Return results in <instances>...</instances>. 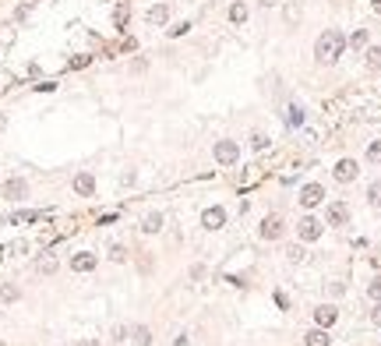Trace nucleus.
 I'll return each instance as SVG.
<instances>
[{
	"instance_id": "nucleus-16",
	"label": "nucleus",
	"mask_w": 381,
	"mask_h": 346,
	"mask_svg": "<svg viewBox=\"0 0 381 346\" xmlns=\"http://www.w3.org/2000/svg\"><path fill=\"white\" fill-rule=\"evenodd\" d=\"M367 68L381 71V46H371V50H367Z\"/></svg>"
},
{
	"instance_id": "nucleus-18",
	"label": "nucleus",
	"mask_w": 381,
	"mask_h": 346,
	"mask_svg": "<svg viewBox=\"0 0 381 346\" xmlns=\"http://www.w3.org/2000/svg\"><path fill=\"white\" fill-rule=\"evenodd\" d=\"M350 46H353V50H360V46H367V32H364V28H357V32L350 36Z\"/></svg>"
},
{
	"instance_id": "nucleus-17",
	"label": "nucleus",
	"mask_w": 381,
	"mask_h": 346,
	"mask_svg": "<svg viewBox=\"0 0 381 346\" xmlns=\"http://www.w3.org/2000/svg\"><path fill=\"white\" fill-rule=\"evenodd\" d=\"M43 219V212H18V215H11V223H39Z\"/></svg>"
},
{
	"instance_id": "nucleus-3",
	"label": "nucleus",
	"mask_w": 381,
	"mask_h": 346,
	"mask_svg": "<svg viewBox=\"0 0 381 346\" xmlns=\"http://www.w3.org/2000/svg\"><path fill=\"white\" fill-rule=\"evenodd\" d=\"M321 198H325V187H321V184H304V187H300V205L314 208Z\"/></svg>"
},
{
	"instance_id": "nucleus-12",
	"label": "nucleus",
	"mask_w": 381,
	"mask_h": 346,
	"mask_svg": "<svg viewBox=\"0 0 381 346\" xmlns=\"http://www.w3.org/2000/svg\"><path fill=\"white\" fill-rule=\"evenodd\" d=\"M71 265H75V272H88V269H95V258L92 255H78Z\"/></svg>"
},
{
	"instance_id": "nucleus-13",
	"label": "nucleus",
	"mask_w": 381,
	"mask_h": 346,
	"mask_svg": "<svg viewBox=\"0 0 381 346\" xmlns=\"http://www.w3.org/2000/svg\"><path fill=\"white\" fill-rule=\"evenodd\" d=\"M166 18H169V7H166V4H159V7L149 11V21H152V25H162Z\"/></svg>"
},
{
	"instance_id": "nucleus-28",
	"label": "nucleus",
	"mask_w": 381,
	"mask_h": 346,
	"mask_svg": "<svg viewBox=\"0 0 381 346\" xmlns=\"http://www.w3.org/2000/svg\"><path fill=\"white\" fill-rule=\"evenodd\" d=\"M374 322H378V325H381V307H378V311H374Z\"/></svg>"
},
{
	"instance_id": "nucleus-1",
	"label": "nucleus",
	"mask_w": 381,
	"mask_h": 346,
	"mask_svg": "<svg viewBox=\"0 0 381 346\" xmlns=\"http://www.w3.org/2000/svg\"><path fill=\"white\" fill-rule=\"evenodd\" d=\"M342 50H346V36H342V32H335V28L321 32V36H318V43H314V57H318L321 64H335V60L342 57Z\"/></svg>"
},
{
	"instance_id": "nucleus-29",
	"label": "nucleus",
	"mask_w": 381,
	"mask_h": 346,
	"mask_svg": "<svg viewBox=\"0 0 381 346\" xmlns=\"http://www.w3.org/2000/svg\"><path fill=\"white\" fill-rule=\"evenodd\" d=\"M261 4H272V0H261Z\"/></svg>"
},
{
	"instance_id": "nucleus-19",
	"label": "nucleus",
	"mask_w": 381,
	"mask_h": 346,
	"mask_svg": "<svg viewBox=\"0 0 381 346\" xmlns=\"http://www.w3.org/2000/svg\"><path fill=\"white\" fill-rule=\"evenodd\" d=\"M142 230H145V233H155V230H162V215H149Z\"/></svg>"
},
{
	"instance_id": "nucleus-21",
	"label": "nucleus",
	"mask_w": 381,
	"mask_h": 346,
	"mask_svg": "<svg viewBox=\"0 0 381 346\" xmlns=\"http://www.w3.org/2000/svg\"><path fill=\"white\" fill-rule=\"evenodd\" d=\"M367 198H371L374 208H381V184H371V187H367Z\"/></svg>"
},
{
	"instance_id": "nucleus-26",
	"label": "nucleus",
	"mask_w": 381,
	"mask_h": 346,
	"mask_svg": "<svg viewBox=\"0 0 381 346\" xmlns=\"http://www.w3.org/2000/svg\"><path fill=\"white\" fill-rule=\"evenodd\" d=\"M0 297H4V300H14L18 293H14V286H4V290H0Z\"/></svg>"
},
{
	"instance_id": "nucleus-11",
	"label": "nucleus",
	"mask_w": 381,
	"mask_h": 346,
	"mask_svg": "<svg viewBox=\"0 0 381 346\" xmlns=\"http://www.w3.org/2000/svg\"><path fill=\"white\" fill-rule=\"evenodd\" d=\"M229 21H233V25H244V21H247V7H244L240 0L229 7Z\"/></svg>"
},
{
	"instance_id": "nucleus-4",
	"label": "nucleus",
	"mask_w": 381,
	"mask_h": 346,
	"mask_svg": "<svg viewBox=\"0 0 381 346\" xmlns=\"http://www.w3.org/2000/svg\"><path fill=\"white\" fill-rule=\"evenodd\" d=\"M201 226H205V230L226 226V212H223V208H205V212H201Z\"/></svg>"
},
{
	"instance_id": "nucleus-23",
	"label": "nucleus",
	"mask_w": 381,
	"mask_h": 346,
	"mask_svg": "<svg viewBox=\"0 0 381 346\" xmlns=\"http://www.w3.org/2000/svg\"><path fill=\"white\" fill-rule=\"evenodd\" d=\"M367 159H371V163H381V141H371V148H367Z\"/></svg>"
},
{
	"instance_id": "nucleus-5",
	"label": "nucleus",
	"mask_w": 381,
	"mask_h": 346,
	"mask_svg": "<svg viewBox=\"0 0 381 346\" xmlns=\"http://www.w3.org/2000/svg\"><path fill=\"white\" fill-rule=\"evenodd\" d=\"M335 180H339V184H350V180H357V163H353V159H342V163L335 166Z\"/></svg>"
},
{
	"instance_id": "nucleus-2",
	"label": "nucleus",
	"mask_w": 381,
	"mask_h": 346,
	"mask_svg": "<svg viewBox=\"0 0 381 346\" xmlns=\"http://www.w3.org/2000/svg\"><path fill=\"white\" fill-rule=\"evenodd\" d=\"M236 155H240L236 141H216V163H223V166H233V163H236Z\"/></svg>"
},
{
	"instance_id": "nucleus-6",
	"label": "nucleus",
	"mask_w": 381,
	"mask_h": 346,
	"mask_svg": "<svg viewBox=\"0 0 381 346\" xmlns=\"http://www.w3.org/2000/svg\"><path fill=\"white\" fill-rule=\"evenodd\" d=\"M300 237H304V240H318V237H321V223L310 219V215H304V219H300Z\"/></svg>"
},
{
	"instance_id": "nucleus-20",
	"label": "nucleus",
	"mask_w": 381,
	"mask_h": 346,
	"mask_svg": "<svg viewBox=\"0 0 381 346\" xmlns=\"http://www.w3.org/2000/svg\"><path fill=\"white\" fill-rule=\"evenodd\" d=\"M286 113H290V117H286V120H290V124H293V128H297V124H304V110H300V106H290V110H286Z\"/></svg>"
},
{
	"instance_id": "nucleus-15",
	"label": "nucleus",
	"mask_w": 381,
	"mask_h": 346,
	"mask_svg": "<svg viewBox=\"0 0 381 346\" xmlns=\"http://www.w3.org/2000/svg\"><path fill=\"white\" fill-rule=\"evenodd\" d=\"M4 195H7V198H21V195H25V180H11V184L4 187Z\"/></svg>"
},
{
	"instance_id": "nucleus-7",
	"label": "nucleus",
	"mask_w": 381,
	"mask_h": 346,
	"mask_svg": "<svg viewBox=\"0 0 381 346\" xmlns=\"http://www.w3.org/2000/svg\"><path fill=\"white\" fill-rule=\"evenodd\" d=\"M350 219V208L342 205V202H335V205H328V226H342Z\"/></svg>"
},
{
	"instance_id": "nucleus-14",
	"label": "nucleus",
	"mask_w": 381,
	"mask_h": 346,
	"mask_svg": "<svg viewBox=\"0 0 381 346\" xmlns=\"http://www.w3.org/2000/svg\"><path fill=\"white\" fill-rule=\"evenodd\" d=\"M307 346H328V332H325V329L307 332Z\"/></svg>"
},
{
	"instance_id": "nucleus-25",
	"label": "nucleus",
	"mask_w": 381,
	"mask_h": 346,
	"mask_svg": "<svg viewBox=\"0 0 381 346\" xmlns=\"http://www.w3.org/2000/svg\"><path fill=\"white\" fill-rule=\"evenodd\" d=\"M187 28H191V25H187V21H180V25H177V28H169V36H184V32H187Z\"/></svg>"
},
{
	"instance_id": "nucleus-10",
	"label": "nucleus",
	"mask_w": 381,
	"mask_h": 346,
	"mask_svg": "<svg viewBox=\"0 0 381 346\" xmlns=\"http://www.w3.org/2000/svg\"><path fill=\"white\" fill-rule=\"evenodd\" d=\"M283 233V223H279V215H268L265 223H261V237H279Z\"/></svg>"
},
{
	"instance_id": "nucleus-9",
	"label": "nucleus",
	"mask_w": 381,
	"mask_h": 346,
	"mask_svg": "<svg viewBox=\"0 0 381 346\" xmlns=\"http://www.w3.org/2000/svg\"><path fill=\"white\" fill-rule=\"evenodd\" d=\"M75 191H78V195H92V191H95L92 173H78V177H75Z\"/></svg>"
},
{
	"instance_id": "nucleus-24",
	"label": "nucleus",
	"mask_w": 381,
	"mask_h": 346,
	"mask_svg": "<svg viewBox=\"0 0 381 346\" xmlns=\"http://www.w3.org/2000/svg\"><path fill=\"white\" fill-rule=\"evenodd\" d=\"M367 293H371V300H381V276H378V279H371Z\"/></svg>"
},
{
	"instance_id": "nucleus-22",
	"label": "nucleus",
	"mask_w": 381,
	"mask_h": 346,
	"mask_svg": "<svg viewBox=\"0 0 381 346\" xmlns=\"http://www.w3.org/2000/svg\"><path fill=\"white\" fill-rule=\"evenodd\" d=\"M134 343H138V346H149V343H152L149 329H134Z\"/></svg>"
},
{
	"instance_id": "nucleus-8",
	"label": "nucleus",
	"mask_w": 381,
	"mask_h": 346,
	"mask_svg": "<svg viewBox=\"0 0 381 346\" xmlns=\"http://www.w3.org/2000/svg\"><path fill=\"white\" fill-rule=\"evenodd\" d=\"M314 318H318V325H321V329H328V325H335L339 311H335L332 304H325V307H318V311H314Z\"/></svg>"
},
{
	"instance_id": "nucleus-27",
	"label": "nucleus",
	"mask_w": 381,
	"mask_h": 346,
	"mask_svg": "<svg viewBox=\"0 0 381 346\" xmlns=\"http://www.w3.org/2000/svg\"><path fill=\"white\" fill-rule=\"evenodd\" d=\"M371 7H374V11H378V14H381V0H371Z\"/></svg>"
}]
</instances>
